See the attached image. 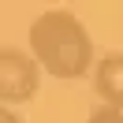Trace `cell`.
I'll list each match as a JSON object with an SVG mask.
<instances>
[{"label": "cell", "mask_w": 123, "mask_h": 123, "mask_svg": "<svg viewBox=\"0 0 123 123\" xmlns=\"http://www.w3.org/2000/svg\"><path fill=\"white\" fill-rule=\"evenodd\" d=\"M30 56L41 63V71L60 82H75L86 78L97 63H93V37L86 23L67 8H49L30 23L26 34Z\"/></svg>", "instance_id": "6da1fadb"}, {"label": "cell", "mask_w": 123, "mask_h": 123, "mask_svg": "<svg viewBox=\"0 0 123 123\" xmlns=\"http://www.w3.org/2000/svg\"><path fill=\"white\" fill-rule=\"evenodd\" d=\"M37 90H41V63L23 49L4 45L0 49V101H4V108L34 101Z\"/></svg>", "instance_id": "7a4b0ae2"}, {"label": "cell", "mask_w": 123, "mask_h": 123, "mask_svg": "<svg viewBox=\"0 0 123 123\" xmlns=\"http://www.w3.org/2000/svg\"><path fill=\"white\" fill-rule=\"evenodd\" d=\"M93 93L101 97L105 108L123 112V52L101 56L93 67Z\"/></svg>", "instance_id": "3957f363"}, {"label": "cell", "mask_w": 123, "mask_h": 123, "mask_svg": "<svg viewBox=\"0 0 123 123\" xmlns=\"http://www.w3.org/2000/svg\"><path fill=\"white\" fill-rule=\"evenodd\" d=\"M86 123H123V112L101 105V108H93V112H90V119H86Z\"/></svg>", "instance_id": "277c9868"}, {"label": "cell", "mask_w": 123, "mask_h": 123, "mask_svg": "<svg viewBox=\"0 0 123 123\" xmlns=\"http://www.w3.org/2000/svg\"><path fill=\"white\" fill-rule=\"evenodd\" d=\"M0 123H23V116L11 112V108H4V112H0Z\"/></svg>", "instance_id": "5b68a950"}]
</instances>
